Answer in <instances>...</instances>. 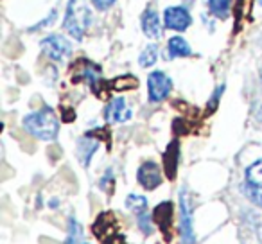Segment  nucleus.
Here are the masks:
<instances>
[{
	"label": "nucleus",
	"instance_id": "obj_11",
	"mask_svg": "<svg viewBox=\"0 0 262 244\" xmlns=\"http://www.w3.org/2000/svg\"><path fill=\"white\" fill-rule=\"evenodd\" d=\"M97 147H99V142L90 139V137H84V139L79 140V149L77 151H79V158H81V162H83V165L90 164L92 154L97 151Z\"/></svg>",
	"mask_w": 262,
	"mask_h": 244
},
{
	"label": "nucleus",
	"instance_id": "obj_6",
	"mask_svg": "<svg viewBox=\"0 0 262 244\" xmlns=\"http://www.w3.org/2000/svg\"><path fill=\"white\" fill-rule=\"evenodd\" d=\"M137 180L146 190H155L162 183V169L155 162H144L137 172Z\"/></svg>",
	"mask_w": 262,
	"mask_h": 244
},
{
	"label": "nucleus",
	"instance_id": "obj_7",
	"mask_svg": "<svg viewBox=\"0 0 262 244\" xmlns=\"http://www.w3.org/2000/svg\"><path fill=\"white\" fill-rule=\"evenodd\" d=\"M164 22H165V27H169V29H172V31H185L187 27L192 24V18H190V13L187 11L185 8L174 6V8L165 9Z\"/></svg>",
	"mask_w": 262,
	"mask_h": 244
},
{
	"label": "nucleus",
	"instance_id": "obj_22",
	"mask_svg": "<svg viewBox=\"0 0 262 244\" xmlns=\"http://www.w3.org/2000/svg\"><path fill=\"white\" fill-rule=\"evenodd\" d=\"M258 2H260V4H262V0H258Z\"/></svg>",
	"mask_w": 262,
	"mask_h": 244
},
{
	"label": "nucleus",
	"instance_id": "obj_19",
	"mask_svg": "<svg viewBox=\"0 0 262 244\" xmlns=\"http://www.w3.org/2000/svg\"><path fill=\"white\" fill-rule=\"evenodd\" d=\"M76 239H77V225L72 223V225H70V235H69V239H67V244H76Z\"/></svg>",
	"mask_w": 262,
	"mask_h": 244
},
{
	"label": "nucleus",
	"instance_id": "obj_9",
	"mask_svg": "<svg viewBox=\"0 0 262 244\" xmlns=\"http://www.w3.org/2000/svg\"><path fill=\"white\" fill-rule=\"evenodd\" d=\"M142 31L146 33L147 38H151V40H157V38L162 36V33H164V27H162V20H160V16H158L157 11H153V9H147V11H144V15H142Z\"/></svg>",
	"mask_w": 262,
	"mask_h": 244
},
{
	"label": "nucleus",
	"instance_id": "obj_2",
	"mask_svg": "<svg viewBox=\"0 0 262 244\" xmlns=\"http://www.w3.org/2000/svg\"><path fill=\"white\" fill-rule=\"evenodd\" d=\"M92 22V11L86 0H70L65 15V29L76 40H83L84 33L88 31Z\"/></svg>",
	"mask_w": 262,
	"mask_h": 244
},
{
	"label": "nucleus",
	"instance_id": "obj_10",
	"mask_svg": "<svg viewBox=\"0 0 262 244\" xmlns=\"http://www.w3.org/2000/svg\"><path fill=\"white\" fill-rule=\"evenodd\" d=\"M167 52H169V58H187V56L192 54L190 45L180 36H174V38L169 40Z\"/></svg>",
	"mask_w": 262,
	"mask_h": 244
},
{
	"label": "nucleus",
	"instance_id": "obj_20",
	"mask_svg": "<svg viewBox=\"0 0 262 244\" xmlns=\"http://www.w3.org/2000/svg\"><path fill=\"white\" fill-rule=\"evenodd\" d=\"M257 119H258V122H262V104H260V108L257 109Z\"/></svg>",
	"mask_w": 262,
	"mask_h": 244
},
{
	"label": "nucleus",
	"instance_id": "obj_12",
	"mask_svg": "<svg viewBox=\"0 0 262 244\" xmlns=\"http://www.w3.org/2000/svg\"><path fill=\"white\" fill-rule=\"evenodd\" d=\"M246 183L253 187H262V160H257L246 169Z\"/></svg>",
	"mask_w": 262,
	"mask_h": 244
},
{
	"label": "nucleus",
	"instance_id": "obj_5",
	"mask_svg": "<svg viewBox=\"0 0 262 244\" xmlns=\"http://www.w3.org/2000/svg\"><path fill=\"white\" fill-rule=\"evenodd\" d=\"M180 233H182L183 244H194L196 235H194V226H192V212H190V203L185 192L180 196Z\"/></svg>",
	"mask_w": 262,
	"mask_h": 244
},
{
	"label": "nucleus",
	"instance_id": "obj_21",
	"mask_svg": "<svg viewBox=\"0 0 262 244\" xmlns=\"http://www.w3.org/2000/svg\"><path fill=\"white\" fill-rule=\"evenodd\" d=\"M260 81H262V70H260Z\"/></svg>",
	"mask_w": 262,
	"mask_h": 244
},
{
	"label": "nucleus",
	"instance_id": "obj_18",
	"mask_svg": "<svg viewBox=\"0 0 262 244\" xmlns=\"http://www.w3.org/2000/svg\"><path fill=\"white\" fill-rule=\"evenodd\" d=\"M92 2H94L95 8H97V9H102V11H104V9L112 8V6L115 4L117 0H92Z\"/></svg>",
	"mask_w": 262,
	"mask_h": 244
},
{
	"label": "nucleus",
	"instance_id": "obj_23",
	"mask_svg": "<svg viewBox=\"0 0 262 244\" xmlns=\"http://www.w3.org/2000/svg\"><path fill=\"white\" fill-rule=\"evenodd\" d=\"M83 244H88V242H83Z\"/></svg>",
	"mask_w": 262,
	"mask_h": 244
},
{
	"label": "nucleus",
	"instance_id": "obj_15",
	"mask_svg": "<svg viewBox=\"0 0 262 244\" xmlns=\"http://www.w3.org/2000/svg\"><path fill=\"white\" fill-rule=\"evenodd\" d=\"M208 9L212 15L219 16V18H226L230 9V0H208Z\"/></svg>",
	"mask_w": 262,
	"mask_h": 244
},
{
	"label": "nucleus",
	"instance_id": "obj_13",
	"mask_svg": "<svg viewBox=\"0 0 262 244\" xmlns=\"http://www.w3.org/2000/svg\"><path fill=\"white\" fill-rule=\"evenodd\" d=\"M158 59V45H147L146 49L142 51V54H140L139 58V63L140 66H153L155 63H157Z\"/></svg>",
	"mask_w": 262,
	"mask_h": 244
},
{
	"label": "nucleus",
	"instance_id": "obj_4",
	"mask_svg": "<svg viewBox=\"0 0 262 244\" xmlns=\"http://www.w3.org/2000/svg\"><path fill=\"white\" fill-rule=\"evenodd\" d=\"M41 51L52 61H63L67 56H70L72 47H70V41L67 38L59 36V34H52L41 41Z\"/></svg>",
	"mask_w": 262,
	"mask_h": 244
},
{
	"label": "nucleus",
	"instance_id": "obj_1",
	"mask_svg": "<svg viewBox=\"0 0 262 244\" xmlns=\"http://www.w3.org/2000/svg\"><path fill=\"white\" fill-rule=\"evenodd\" d=\"M24 128L38 140H54L59 133V120L54 109L41 108L24 117Z\"/></svg>",
	"mask_w": 262,
	"mask_h": 244
},
{
	"label": "nucleus",
	"instance_id": "obj_3",
	"mask_svg": "<svg viewBox=\"0 0 262 244\" xmlns=\"http://www.w3.org/2000/svg\"><path fill=\"white\" fill-rule=\"evenodd\" d=\"M172 90V79L162 70H155L147 77V92H149L151 102H160L169 97Z\"/></svg>",
	"mask_w": 262,
	"mask_h": 244
},
{
	"label": "nucleus",
	"instance_id": "obj_8",
	"mask_svg": "<svg viewBox=\"0 0 262 244\" xmlns=\"http://www.w3.org/2000/svg\"><path fill=\"white\" fill-rule=\"evenodd\" d=\"M131 108H127L126 101L122 97H117L106 106L104 117L108 122H126V120L131 119Z\"/></svg>",
	"mask_w": 262,
	"mask_h": 244
},
{
	"label": "nucleus",
	"instance_id": "obj_14",
	"mask_svg": "<svg viewBox=\"0 0 262 244\" xmlns=\"http://www.w3.org/2000/svg\"><path fill=\"white\" fill-rule=\"evenodd\" d=\"M126 207L129 210H133L137 215L146 212V207H147V199L144 196H137V194H131V196L126 197Z\"/></svg>",
	"mask_w": 262,
	"mask_h": 244
},
{
	"label": "nucleus",
	"instance_id": "obj_17",
	"mask_svg": "<svg viewBox=\"0 0 262 244\" xmlns=\"http://www.w3.org/2000/svg\"><path fill=\"white\" fill-rule=\"evenodd\" d=\"M139 226H140V230H142V232L146 233V235H149V233L153 232V225H151L149 214H146V212L139 214Z\"/></svg>",
	"mask_w": 262,
	"mask_h": 244
},
{
	"label": "nucleus",
	"instance_id": "obj_16",
	"mask_svg": "<svg viewBox=\"0 0 262 244\" xmlns=\"http://www.w3.org/2000/svg\"><path fill=\"white\" fill-rule=\"evenodd\" d=\"M155 212H157V214H155V217L158 219V225H160L162 228L169 226V223H171V219H172V207H171V203H162Z\"/></svg>",
	"mask_w": 262,
	"mask_h": 244
}]
</instances>
